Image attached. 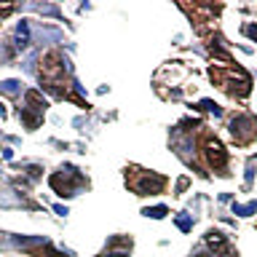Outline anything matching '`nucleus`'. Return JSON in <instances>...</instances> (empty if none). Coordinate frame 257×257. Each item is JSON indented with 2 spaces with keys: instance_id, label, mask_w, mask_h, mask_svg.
I'll return each instance as SVG.
<instances>
[{
  "instance_id": "1",
  "label": "nucleus",
  "mask_w": 257,
  "mask_h": 257,
  "mask_svg": "<svg viewBox=\"0 0 257 257\" xmlns=\"http://www.w3.org/2000/svg\"><path fill=\"white\" fill-rule=\"evenodd\" d=\"M62 75H65V59H62L59 51H49L41 65V78L46 83H59Z\"/></svg>"
},
{
  "instance_id": "2",
  "label": "nucleus",
  "mask_w": 257,
  "mask_h": 257,
  "mask_svg": "<svg viewBox=\"0 0 257 257\" xmlns=\"http://www.w3.org/2000/svg\"><path fill=\"white\" fill-rule=\"evenodd\" d=\"M230 131H233V137H238V142H246V139L254 137L257 121L252 118V115H238V118H233Z\"/></svg>"
},
{
  "instance_id": "3",
  "label": "nucleus",
  "mask_w": 257,
  "mask_h": 257,
  "mask_svg": "<svg viewBox=\"0 0 257 257\" xmlns=\"http://www.w3.org/2000/svg\"><path fill=\"white\" fill-rule=\"evenodd\" d=\"M163 185H166V180H163L161 174H153V171L147 174V171H142V174H139V180L134 182V190L142 193V196H147V193H161Z\"/></svg>"
},
{
  "instance_id": "4",
  "label": "nucleus",
  "mask_w": 257,
  "mask_h": 257,
  "mask_svg": "<svg viewBox=\"0 0 257 257\" xmlns=\"http://www.w3.org/2000/svg\"><path fill=\"white\" fill-rule=\"evenodd\" d=\"M206 161L212 169H225V163H228V153H225V147L220 139H209L206 142Z\"/></svg>"
},
{
  "instance_id": "5",
  "label": "nucleus",
  "mask_w": 257,
  "mask_h": 257,
  "mask_svg": "<svg viewBox=\"0 0 257 257\" xmlns=\"http://www.w3.org/2000/svg\"><path fill=\"white\" fill-rule=\"evenodd\" d=\"M25 110H30V113H38V115H43L46 113V107H49V105H46V99H43V94H41V91H38V89H30L27 91V94H25Z\"/></svg>"
},
{
  "instance_id": "6",
  "label": "nucleus",
  "mask_w": 257,
  "mask_h": 257,
  "mask_svg": "<svg viewBox=\"0 0 257 257\" xmlns=\"http://www.w3.org/2000/svg\"><path fill=\"white\" fill-rule=\"evenodd\" d=\"M204 241H206L209 249H225V246H228V238H225L220 230H209L204 236Z\"/></svg>"
},
{
  "instance_id": "7",
  "label": "nucleus",
  "mask_w": 257,
  "mask_h": 257,
  "mask_svg": "<svg viewBox=\"0 0 257 257\" xmlns=\"http://www.w3.org/2000/svg\"><path fill=\"white\" fill-rule=\"evenodd\" d=\"M51 188L59 193V196H70V185H67V180H65V174H51Z\"/></svg>"
},
{
  "instance_id": "8",
  "label": "nucleus",
  "mask_w": 257,
  "mask_h": 257,
  "mask_svg": "<svg viewBox=\"0 0 257 257\" xmlns=\"http://www.w3.org/2000/svg\"><path fill=\"white\" fill-rule=\"evenodd\" d=\"M17 46L19 49L30 46V25L27 22H19V27H17Z\"/></svg>"
},
{
  "instance_id": "9",
  "label": "nucleus",
  "mask_w": 257,
  "mask_h": 257,
  "mask_svg": "<svg viewBox=\"0 0 257 257\" xmlns=\"http://www.w3.org/2000/svg\"><path fill=\"white\" fill-rule=\"evenodd\" d=\"M19 115H22V121H25L30 129H38V126H41V121H43V115H38V113H30V110H25V107L19 110Z\"/></svg>"
},
{
  "instance_id": "10",
  "label": "nucleus",
  "mask_w": 257,
  "mask_h": 257,
  "mask_svg": "<svg viewBox=\"0 0 257 257\" xmlns=\"http://www.w3.org/2000/svg\"><path fill=\"white\" fill-rule=\"evenodd\" d=\"M257 212V201H249V204L244 206H238V204H233V214H241V217H249V214H254Z\"/></svg>"
},
{
  "instance_id": "11",
  "label": "nucleus",
  "mask_w": 257,
  "mask_h": 257,
  "mask_svg": "<svg viewBox=\"0 0 257 257\" xmlns=\"http://www.w3.org/2000/svg\"><path fill=\"white\" fill-rule=\"evenodd\" d=\"M142 214H145V217H153V220H161V217L169 214V209H166V206H147Z\"/></svg>"
},
{
  "instance_id": "12",
  "label": "nucleus",
  "mask_w": 257,
  "mask_h": 257,
  "mask_svg": "<svg viewBox=\"0 0 257 257\" xmlns=\"http://www.w3.org/2000/svg\"><path fill=\"white\" fill-rule=\"evenodd\" d=\"M19 81H3L0 83V91H3V94H19Z\"/></svg>"
},
{
  "instance_id": "13",
  "label": "nucleus",
  "mask_w": 257,
  "mask_h": 257,
  "mask_svg": "<svg viewBox=\"0 0 257 257\" xmlns=\"http://www.w3.org/2000/svg\"><path fill=\"white\" fill-rule=\"evenodd\" d=\"M14 244H49V241H46V238H41V236H38V238H30V236H17V238H14Z\"/></svg>"
},
{
  "instance_id": "14",
  "label": "nucleus",
  "mask_w": 257,
  "mask_h": 257,
  "mask_svg": "<svg viewBox=\"0 0 257 257\" xmlns=\"http://www.w3.org/2000/svg\"><path fill=\"white\" fill-rule=\"evenodd\" d=\"M201 110H209V113H214V115H220V113H222L220 107L212 102V99H204V102H201Z\"/></svg>"
},
{
  "instance_id": "15",
  "label": "nucleus",
  "mask_w": 257,
  "mask_h": 257,
  "mask_svg": "<svg viewBox=\"0 0 257 257\" xmlns=\"http://www.w3.org/2000/svg\"><path fill=\"white\" fill-rule=\"evenodd\" d=\"M177 225H180V230H190V217L180 214V217H177Z\"/></svg>"
},
{
  "instance_id": "16",
  "label": "nucleus",
  "mask_w": 257,
  "mask_h": 257,
  "mask_svg": "<svg viewBox=\"0 0 257 257\" xmlns=\"http://www.w3.org/2000/svg\"><path fill=\"white\" fill-rule=\"evenodd\" d=\"M246 35L252 38V41H257V25H249V27H246Z\"/></svg>"
},
{
  "instance_id": "17",
  "label": "nucleus",
  "mask_w": 257,
  "mask_h": 257,
  "mask_svg": "<svg viewBox=\"0 0 257 257\" xmlns=\"http://www.w3.org/2000/svg\"><path fill=\"white\" fill-rule=\"evenodd\" d=\"M11 11H14L11 3H3V6H0V14H11Z\"/></svg>"
},
{
  "instance_id": "18",
  "label": "nucleus",
  "mask_w": 257,
  "mask_h": 257,
  "mask_svg": "<svg viewBox=\"0 0 257 257\" xmlns=\"http://www.w3.org/2000/svg\"><path fill=\"white\" fill-rule=\"evenodd\" d=\"M27 171H30V177H38V174H41V169H38V166H30Z\"/></svg>"
},
{
  "instance_id": "19",
  "label": "nucleus",
  "mask_w": 257,
  "mask_h": 257,
  "mask_svg": "<svg viewBox=\"0 0 257 257\" xmlns=\"http://www.w3.org/2000/svg\"><path fill=\"white\" fill-rule=\"evenodd\" d=\"M54 209H57V214H67V206H62V204H57Z\"/></svg>"
},
{
  "instance_id": "20",
  "label": "nucleus",
  "mask_w": 257,
  "mask_h": 257,
  "mask_svg": "<svg viewBox=\"0 0 257 257\" xmlns=\"http://www.w3.org/2000/svg\"><path fill=\"white\" fill-rule=\"evenodd\" d=\"M3 115H6V107H3V102H0V118H3Z\"/></svg>"
},
{
  "instance_id": "21",
  "label": "nucleus",
  "mask_w": 257,
  "mask_h": 257,
  "mask_svg": "<svg viewBox=\"0 0 257 257\" xmlns=\"http://www.w3.org/2000/svg\"><path fill=\"white\" fill-rule=\"evenodd\" d=\"M110 257H126V254H110Z\"/></svg>"
}]
</instances>
